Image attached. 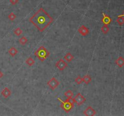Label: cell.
I'll return each mask as SVG.
<instances>
[{
  "instance_id": "6da1fadb",
  "label": "cell",
  "mask_w": 124,
  "mask_h": 116,
  "mask_svg": "<svg viewBox=\"0 0 124 116\" xmlns=\"http://www.w3.org/2000/svg\"><path fill=\"white\" fill-rule=\"evenodd\" d=\"M29 21L35 26L39 32H44L53 21V18L42 8H40L29 19Z\"/></svg>"
},
{
  "instance_id": "7a4b0ae2",
  "label": "cell",
  "mask_w": 124,
  "mask_h": 116,
  "mask_svg": "<svg viewBox=\"0 0 124 116\" xmlns=\"http://www.w3.org/2000/svg\"><path fill=\"white\" fill-rule=\"evenodd\" d=\"M35 55L41 62H44L50 55L49 52L43 46H41L35 52Z\"/></svg>"
},
{
  "instance_id": "3957f363",
  "label": "cell",
  "mask_w": 124,
  "mask_h": 116,
  "mask_svg": "<svg viewBox=\"0 0 124 116\" xmlns=\"http://www.w3.org/2000/svg\"><path fill=\"white\" fill-rule=\"evenodd\" d=\"M58 100H59V102H61V107L66 112H68L73 108L75 102L73 99H67L65 101H63L60 98H58Z\"/></svg>"
},
{
  "instance_id": "277c9868",
  "label": "cell",
  "mask_w": 124,
  "mask_h": 116,
  "mask_svg": "<svg viewBox=\"0 0 124 116\" xmlns=\"http://www.w3.org/2000/svg\"><path fill=\"white\" fill-rule=\"evenodd\" d=\"M73 100L74 102L75 103H76V105L78 106H81V105L84 104L86 101L85 98L81 93H78L76 96H75V97H74Z\"/></svg>"
},
{
  "instance_id": "5b68a950",
  "label": "cell",
  "mask_w": 124,
  "mask_h": 116,
  "mask_svg": "<svg viewBox=\"0 0 124 116\" xmlns=\"http://www.w3.org/2000/svg\"><path fill=\"white\" fill-rule=\"evenodd\" d=\"M59 83H60L59 81L57 79H56L55 77H52L49 82H47V85L49 86V88L52 90H55V89L59 86Z\"/></svg>"
},
{
  "instance_id": "8992f818",
  "label": "cell",
  "mask_w": 124,
  "mask_h": 116,
  "mask_svg": "<svg viewBox=\"0 0 124 116\" xmlns=\"http://www.w3.org/2000/svg\"><path fill=\"white\" fill-rule=\"evenodd\" d=\"M67 66H68V65H67L66 62L62 59H59L55 65V67L60 71H63L64 70H65L67 67Z\"/></svg>"
},
{
  "instance_id": "52a82bcc",
  "label": "cell",
  "mask_w": 124,
  "mask_h": 116,
  "mask_svg": "<svg viewBox=\"0 0 124 116\" xmlns=\"http://www.w3.org/2000/svg\"><path fill=\"white\" fill-rule=\"evenodd\" d=\"M96 111L91 106H88L87 109L84 111V114L87 116H93L96 115Z\"/></svg>"
},
{
  "instance_id": "ba28073f",
  "label": "cell",
  "mask_w": 124,
  "mask_h": 116,
  "mask_svg": "<svg viewBox=\"0 0 124 116\" xmlns=\"http://www.w3.org/2000/svg\"><path fill=\"white\" fill-rule=\"evenodd\" d=\"M78 32L80 34L83 36H87V34L89 33V29L87 27H86L85 26L82 25L79 27V29H78Z\"/></svg>"
},
{
  "instance_id": "9c48e42d",
  "label": "cell",
  "mask_w": 124,
  "mask_h": 116,
  "mask_svg": "<svg viewBox=\"0 0 124 116\" xmlns=\"http://www.w3.org/2000/svg\"><path fill=\"white\" fill-rule=\"evenodd\" d=\"M103 15V18H102V22L104 24H106V25H108L110 24V23L112 21V19H111V18L109 16H108L107 15L105 14L104 13H102Z\"/></svg>"
},
{
  "instance_id": "30bf717a",
  "label": "cell",
  "mask_w": 124,
  "mask_h": 116,
  "mask_svg": "<svg viewBox=\"0 0 124 116\" xmlns=\"http://www.w3.org/2000/svg\"><path fill=\"white\" fill-rule=\"evenodd\" d=\"M12 93H11V91L9 90L8 88L6 87L3 89V91H1V95L4 97V98H8L9 96H10Z\"/></svg>"
},
{
  "instance_id": "8fae6325",
  "label": "cell",
  "mask_w": 124,
  "mask_h": 116,
  "mask_svg": "<svg viewBox=\"0 0 124 116\" xmlns=\"http://www.w3.org/2000/svg\"><path fill=\"white\" fill-rule=\"evenodd\" d=\"M116 64L119 68H122L124 66V59L122 56H119L116 60H115Z\"/></svg>"
},
{
  "instance_id": "7c38bea8",
  "label": "cell",
  "mask_w": 124,
  "mask_h": 116,
  "mask_svg": "<svg viewBox=\"0 0 124 116\" xmlns=\"http://www.w3.org/2000/svg\"><path fill=\"white\" fill-rule=\"evenodd\" d=\"M8 52H9V55H10V56H12V57H14V56H15L17 55L18 53V51L16 50V48L11 47L9 49Z\"/></svg>"
},
{
  "instance_id": "4fadbf2b",
  "label": "cell",
  "mask_w": 124,
  "mask_h": 116,
  "mask_svg": "<svg viewBox=\"0 0 124 116\" xmlns=\"http://www.w3.org/2000/svg\"><path fill=\"white\" fill-rule=\"evenodd\" d=\"M64 59H65L67 62H70L74 59V56L71 53H67L66 55L64 56Z\"/></svg>"
},
{
  "instance_id": "5bb4252c",
  "label": "cell",
  "mask_w": 124,
  "mask_h": 116,
  "mask_svg": "<svg viewBox=\"0 0 124 116\" xmlns=\"http://www.w3.org/2000/svg\"><path fill=\"white\" fill-rule=\"evenodd\" d=\"M91 80H92V79H91V76L88 75H85V76H84V77H82V80H83V82H84L85 84L87 85L89 84V83L91 82Z\"/></svg>"
},
{
  "instance_id": "9a60e30c",
  "label": "cell",
  "mask_w": 124,
  "mask_h": 116,
  "mask_svg": "<svg viewBox=\"0 0 124 116\" xmlns=\"http://www.w3.org/2000/svg\"><path fill=\"white\" fill-rule=\"evenodd\" d=\"M26 64H27V65L28 66L31 67V66H32L33 65L35 64V61L34 60V59H32V57H28L27 59H26Z\"/></svg>"
},
{
  "instance_id": "2e32d148",
  "label": "cell",
  "mask_w": 124,
  "mask_h": 116,
  "mask_svg": "<svg viewBox=\"0 0 124 116\" xmlns=\"http://www.w3.org/2000/svg\"><path fill=\"white\" fill-rule=\"evenodd\" d=\"M73 95L74 94L72 91L70 90L64 93V96H65V97H66L67 99H72Z\"/></svg>"
},
{
  "instance_id": "e0dca14e",
  "label": "cell",
  "mask_w": 124,
  "mask_h": 116,
  "mask_svg": "<svg viewBox=\"0 0 124 116\" xmlns=\"http://www.w3.org/2000/svg\"><path fill=\"white\" fill-rule=\"evenodd\" d=\"M109 30H110V28H109V27L108 26V25L104 24V26L102 27V28H101V31H102V32L103 33H104V34L108 33V32H109Z\"/></svg>"
},
{
  "instance_id": "ac0fdd59",
  "label": "cell",
  "mask_w": 124,
  "mask_h": 116,
  "mask_svg": "<svg viewBox=\"0 0 124 116\" xmlns=\"http://www.w3.org/2000/svg\"><path fill=\"white\" fill-rule=\"evenodd\" d=\"M28 42L27 38L26 37V36H23V37H21L19 39V42L21 45H25L26 44H27V42Z\"/></svg>"
},
{
  "instance_id": "d6986e66",
  "label": "cell",
  "mask_w": 124,
  "mask_h": 116,
  "mask_svg": "<svg viewBox=\"0 0 124 116\" xmlns=\"http://www.w3.org/2000/svg\"><path fill=\"white\" fill-rule=\"evenodd\" d=\"M116 22L119 24V26H122L124 24V17L122 16H119L118 18L117 19Z\"/></svg>"
},
{
  "instance_id": "ffe728a7",
  "label": "cell",
  "mask_w": 124,
  "mask_h": 116,
  "mask_svg": "<svg viewBox=\"0 0 124 116\" xmlns=\"http://www.w3.org/2000/svg\"><path fill=\"white\" fill-rule=\"evenodd\" d=\"M13 33L15 34H16V36H20L21 34L23 33V31L20 28H16V29H15L13 31Z\"/></svg>"
},
{
  "instance_id": "44dd1931",
  "label": "cell",
  "mask_w": 124,
  "mask_h": 116,
  "mask_svg": "<svg viewBox=\"0 0 124 116\" xmlns=\"http://www.w3.org/2000/svg\"><path fill=\"white\" fill-rule=\"evenodd\" d=\"M8 18H9L10 21H14L15 19L16 18V16L15 15V13H10V14L8 15Z\"/></svg>"
},
{
  "instance_id": "7402d4cb",
  "label": "cell",
  "mask_w": 124,
  "mask_h": 116,
  "mask_svg": "<svg viewBox=\"0 0 124 116\" xmlns=\"http://www.w3.org/2000/svg\"><path fill=\"white\" fill-rule=\"evenodd\" d=\"M83 82L82 80V77H81L80 76H78V77L75 79V82L76 83V84L79 85L81 83H82V82Z\"/></svg>"
},
{
  "instance_id": "603a6c76",
  "label": "cell",
  "mask_w": 124,
  "mask_h": 116,
  "mask_svg": "<svg viewBox=\"0 0 124 116\" xmlns=\"http://www.w3.org/2000/svg\"><path fill=\"white\" fill-rule=\"evenodd\" d=\"M19 0H10V3L12 4V5H15L18 3Z\"/></svg>"
},
{
  "instance_id": "cb8c5ba5",
  "label": "cell",
  "mask_w": 124,
  "mask_h": 116,
  "mask_svg": "<svg viewBox=\"0 0 124 116\" xmlns=\"http://www.w3.org/2000/svg\"><path fill=\"white\" fill-rule=\"evenodd\" d=\"M3 76H4V74H3V73H2L1 71L0 70V79H1V78L3 77Z\"/></svg>"
},
{
  "instance_id": "d4e9b609",
  "label": "cell",
  "mask_w": 124,
  "mask_h": 116,
  "mask_svg": "<svg viewBox=\"0 0 124 116\" xmlns=\"http://www.w3.org/2000/svg\"><path fill=\"white\" fill-rule=\"evenodd\" d=\"M122 16H124V14H123L122 15Z\"/></svg>"
}]
</instances>
